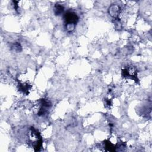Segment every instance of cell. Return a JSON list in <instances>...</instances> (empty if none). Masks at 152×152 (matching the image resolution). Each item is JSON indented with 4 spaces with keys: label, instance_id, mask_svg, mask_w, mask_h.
<instances>
[{
    "label": "cell",
    "instance_id": "obj_1",
    "mask_svg": "<svg viewBox=\"0 0 152 152\" xmlns=\"http://www.w3.org/2000/svg\"><path fill=\"white\" fill-rule=\"evenodd\" d=\"M64 24L68 32L74 30L75 26L78 21L79 18L76 13L72 11H68L64 15Z\"/></svg>",
    "mask_w": 152,
    "mask_h": 152
},
{
    "label": "cell",
    "instance_id": "obj_2",
    "mask_svg": "<svg viewBox=\"0 0 152 152\" xmlns=\"http://www.w3.org/2000/svg\"><path fill=\"white\" fill-rule=\"evenodd\" d=\"M29 141L32 144L34 150H39L42 145V140L40 133L34 128L31 127L28 132Z\"/></svg>",
    "mask_w": 152,
    "mask_h": 152
},
{
    "label": "cell",
    "instance_id": "obj_3",
    "mask_svg": "<svg viewBox=\"0 0 152 152\" xmlns=\"http://www.w3.org/2000/svg\"><path fill=\"white\" fill-rule=\"evenodd\" d=\"M122 76L124 77H129L134 80H137V72L136 69L133 67H129L128 68L122 70Z\"/></svg>",
    "mask_w": 152,
    "mask_h": 152
},
{
    "label": "cell",
    "instance_id": "obj_4",
    "mask_svg": "<svg viewBox=\"0 0 152 152\" xmlns=\"http://www.w3.org/2000/svg\"><path fill=\"white\" fill-rule=\"evenodd\" d=\"M120 12V8L118 5H112L109 8V13L113 17H117Z\"/></svg>",
    "mask_w": 152,
    "mask_h": 152
},
{
    "label": "cell",
    "instance_id": "obj_5",
    "mask_svg": "<svg viewBox=\"0 0 152 152\" xmlns=\"http://www.w3.org/2000/svg\"><path fill=\"white\" fill-rule=\"evenodd\" d=\"M64 10V8L62 5H61V4H55V7H54V12H55V15H61L63 12Z\"/></svg>",
    "mask_w": 152,
    "mask_h": 152
}]
</instances>
